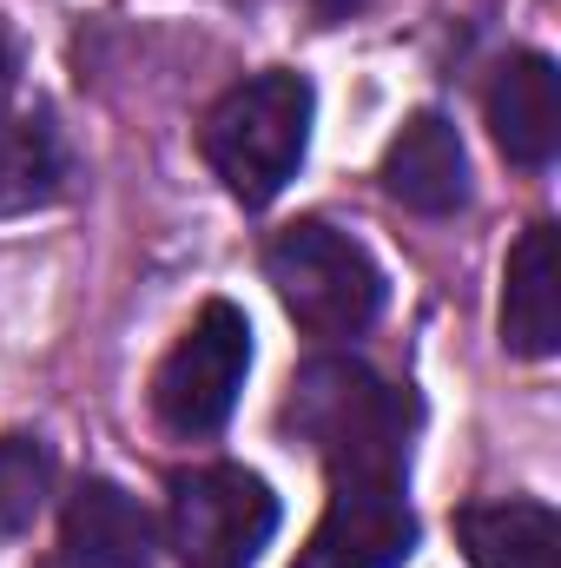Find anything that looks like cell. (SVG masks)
Here are the masks:
<instances>
[{
    "label": "cell",
    "instance_id": "12",
    "mask_svg": "<svg viewBox=\"0 0 561 568\" xmlns=\"http://www.w3.org/2000/svg\"><path fill=\"white\" fill-rule=\"evenodd\" d=\"M67 179V159L40 120H7L0 113V219H20L47 205Z\"/></svg>",
    "mask_w": 561,
    "mask_h": 568
},
{
    "label": "cell",
    "instance_id": "3",
    "mask_svg": "<svg viewBox=\"0 0 561 568\" xmlns=\"http://www.w3.org/2000/svg\"><path fill=\"white\" fill-rule=\"evenodd\" d=\"M265 278L278 291V304L310 331V337H357L377 311H384V272L377 258L324 225V219H297L284 225L265 252Z\"/></svg>",
    "mask_w": 561,
    "mask_h": 568
},
{
    "label": "cell",
    "instance_id": "4",
    "mask_svg": "<svg viewBox=\"0 0 561 568\" xmlns=\"http://www.w3.org/2000/svg\"><path fill=\"white\" fill-rule=\"evenodd\" d=\"M245 371H252V324H245L238 304L212 297L185 324V337L165 351V364L152 377V417H159V429L185 436V443L225 429L238 390H245Z\"/></svg>",
    "mask_w": 561,
    "mask_h": 568
},
{
    "label": "cell",
    "instance_id": "10",
    "mask_svg": "<svg viewBox=\"0 0 561 568\" xmlns=\"http://www.w3.org/2000/svg\"><path fill=\"white\" fill-rule=\"evenodd\" d=\"M152 516L120 483H80L67 503V556L80 568H152Z\"/></svg>",
    "mask_w": 561,
    "mask_h": 568
},
{
    "label": "cell",
    "instance_id": "9",
    "mask_svg": "<svg viewBox=\"0 0 561 568\" xmlns=\"http://www.w3.org/2000/svg\"><path fill=\"white\" fill-rule=\"evenodd\" d=\"M502 344L516 357H555L561 344V265L555 225H529L502 272Z\"/></svg>",
    "mask_w": 561,
    "mask_h": 568
},
{
    "label": "cell",
    "instance_id": "1",
    "mask_svg": "<svg viewBox=\"0 0 561 568\" xmlns=\"http://www.w3.org/2000/svg\"><path fill=\"white\" fill-rule=\"evenodd\" d=\"M284 424L324 456L330 476H397L410 449L404 397L350 357L304 364L284 397Z\"/></svg>",
    "mask_w": 561,
    "mask_h": 568
},
{
    "label": "cell",
    "instance_id": "8",
    "mask_svg": "<svg viewBox=\"0 0 561 568\" xmlns=\"http://www.w3.org/2000/svg\"><path fill=\"white\" fill-rule=\"evenodd\" d=\"M377 179H384V192H390L397 205H410L422 219H442V212H456V205L469 199V152H462L456 126H449L442 113H417V120H404V133L390 140Z\"/></svg>",
    "mask_w": 561,
    "mask_h": 568
},
{
    "label": "cell",
    "instance_id": "13",
    "mask_svg": "<svg viewBox=\"0 0 561 568\" xmlns=\"http://www.w3.org/2000/svg\"><path fill=\"white\" fill-rule=\"evenodd\" d=\"M47 483H53L47 443H33V436H0V542H13V536L40 516Z\"/></svg>",
    "mask_w": 561,
    "mask_h": 568
},
{
    "label": "cell",
    "instance_id": "6",
    "mask_svg": "<svg viewBox=\"0 0 561 568\" xmlns=\"http://www.w3.org/2000/svg\"><path fill=\"white\" fill-rule=\"evenodd\" d=\"M417 556V516L397 476H337L330 503L290 568H404Z\"/></svg>",
    "mask_w": 561,
    "mask_h": 568
},
{
    "label": "cell",
    "instance_id": "2",
    "mask_svg": "<svg viewBox=\"0 0 561 568\" xmlns=\"http://www.w3.org/2000/svg\"><path fill=\"white\" fill-rule=\"evenodd\" d=\"M310 113L317 100L304 73H258L205 113V159L238 205H272L297 179L310 145Z\"/></svg>",
    "mask_w": 561,
    "mask_h": 568
},
{
    "label": "cell",
    "instance_id": "5",
    "mask_svg": "<svg viewBox=\"0 0 561 568\" xmlns=\"http://www.w3.org/2000/svg\"><path fill=\"white\" fill-rule=\"evenodd\" d=\"M165 536L185 568H252L278 536V496L238 463L185 469L172 476Z\"/></svg>",
    "mask_w": 561,
    "mask_h": 568
},
{
    "label": "cell",
    "instance_id": "14",
    "mask_svg": "<svg viewBox=\"0 0 561 568\" xmlns=\"http://www.w3.org/2000/svg\"><path fill=\"white\" fill-rule=\"evenodd\" d=\"M13 93V40H7V27H0V100Z\"/></svg>",
    "mask_w": 561,
    "mask_h": 568
},
{
    "label": "cell",
    "instance_id": "11",
    "mask_svg": "<svg viewBox=\"0 0 561 568\" xmlns=\"http://www.w3.org/2000/svg\"><path fill=\"white\" fill-rule=\"evenodd\" d=\"M469 568H561V523L549 503H476L456 516Z\"/></svg>",
    "mask_w": 561,
    "mask_h": 568
},
{
    "label": "cell",
    "instance_id": "15",
    "mask_svg": "<svg viewBox=\"0 0 561 568\" xmlns=\"http://www.w3.org/2000/svg\"><path fill=\"white\" fill-rule=\"evenodd\" d=\"M310 7H317V13H324V20H344V13H350V7H357V0H310Z\"/></svg>",
    "mask_w": 561,
    "mask_h": 568
},
{
    "label": "cell",
    "instance_id": "7",
    "mask_svg": "<svg viewBox=\"0 0 561 568\" xmlns=\"http://www.w3.org/2000/svg\"><path fill=\"white\" fill-rule=\"evenodd\" d=\"M489 133L516 165H549L561 145V73L549 53H509L482 93Z\"/></svg>",
    "mask_w": 561,
    "mask_h": 568
}]
</instances>
